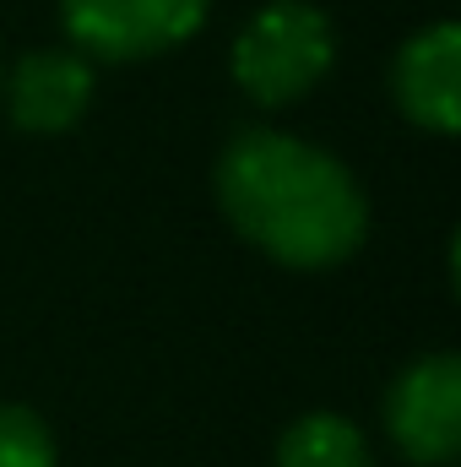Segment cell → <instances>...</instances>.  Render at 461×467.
Here are the masks:
<instances>
[{
    "label": "cell",
    "mask_w": 461,
    "mask_h": 467,
    "mask_svg": "<svg viewBox=\"0 0 461 467\" xmlns=\"http://www.w3.org/2000/svg\"><path fill=\"white\" fill-rule=\"evenodd\" d=\"M218 202L255 250L282 266H337L364 234L369 207L343 163L282 130H239L218 158Z\"/></svg>",
    "instance_id": "cell-1"
},
{
    "label": "cell",
    "mask_w": 461,
    "mask_h": 467,
    "mask_svg": "<svg viewBox=\"0 0 461 467\" xmlns=\"http://www.w3.org/2000/svg\"><path fill=\"white\" fill-rule=\"evenodd\" d=\"M332 55L337 38L326 11H315L310 0H271L239 27L229 71L244 99H255L261 109H282L332 71Z\"/></svg>",
    "instance_id": "cell-2"
},
{
    "label": "cell",
    "mask_w": 461,
    "mask_h": 467,
    "mask_svg": "<svg viewBox=\"0 0 461 467\" xmlns=\"http://www.w3.org/2000/svg\"><path fill=\"white\" fill-rule=\"evenodd\" d=\"M77 55L147 60L185 44L207 22V0H60Z\"/></svg>",
    "instance_id": "cell-3"
},
{
    "label": "cell",
    "mask_w": 461,
    "mask_h": 467,
    "mask_svg": "<svg viewBox=\"0 0 461 467\" xmlns=\"http://www.w3.org/2000/svg\"><path fill=\"white\" fill-rule=\"evenodd\" d=\"M385 430L402 457L440 467L461 451V364L451 353H429L407 364L385 397Z\"/></svg>",
    "instance_id": "cell-4"
},
{
    "label": "cell",
    "mask_w": 461,
    "mask_h": 467,
    "mask_svg": "<svg viewBox=\"0 0 461 467\" xmlns=\"http://www.w3.org/2000/svg\"><path fill=\"white\" fill-rule=\"evenodd\" d=\"M391 93L402 104V115L435 136H456L461 130V27L456 22H435L424 33H413L391 66Z\"/></svg>",
    "instance_id": "cell-5"
},
{
    "label": "cell",
    "mask_w": 461,
    "mask_h": 467,
    "mask_svg": "<svg viewBox=\"0 0 461 467\" xmlns=\"http://www.w3.org/2000/svg\"><path fill=\"white\" fill-rule=\"evenodd\" d=\"M93 104V66L77 49H38L16 60L5 82V109L33 136H60Z\"/></svg>",
    "instance_id": "cell-6"
},
{
    "label": "cell",
    "mask_w": 461,
    "mask_h": 467,
    "mask_svg": "<svg viewBox=\"0 0 461 467\" xmlns=\"http://www.w3.org/2000/svg\"><path fill=\"white\" fill-rule=\"evenodd\" d=\"M277 467H374L364 435L337 419V413H310L299 419L282 446H277Z\"/></svg>",
    "instance_id": "cell-7"
},
{
    "label": "cell",
    "mask_w": 461,
    "mask_h": 467,
    "mask_svg": "<svg viewBox=\"0 0 461 467\" xmlns=\"http://www.w3.org/2000/svg\"><path fill=\"white\" fill-rule=\"evenodd\" d=\"M0 467H55V441L27 408H0Z\"/></svg>",
    "instance_id": "cell-8"
}]
</instances>
